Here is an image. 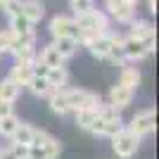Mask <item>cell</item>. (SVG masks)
<instances>
[{
    "label": "cell",
    "mask_w": 159,
    "mask_h": 159,
    "mask_svg": "<svg viewBox=\"0 0 159 159\" xmlns=\"http://www.w3.org/2000/svg\"><path fill=\"white\" fill-rule=\"evenodd\" d=\"M64 95H66L69 112L95 109V107L102 105V98H100L98 93H90V90H83V88H71V90H64Z\"/></svg>",
    "instance_id": "1"
},
{
    "label": "cell",
    "mask_w": 159,
    "mask_h": 159,
    "mask_svg": "<svg viewBox=\"0 0 159 159\" xmlns=\"http://www.w3.org/2000/svg\"><path fill=\"white\" fill-rule=\"evenodd\" d=\"M138 147H140V138L135 133H131L128 128H124L121 133H116L112 138V150L119 159H131L138 152Z\"/></svg>",
    "instance_id": "2"
},
{
    "label": "cell",
    "mask_w": 159,
    "mask_h": 159,
    "mask_svg": "<svg viewBox=\"0 0 159 159\" xmlns=\"http://www.w3.org/2000/svg\"><path fill=\"white\" fill-rule=\"evenodd\" d=\"M79 31H95V33H109V21H107V14L100 12V10H90L86 14H76L74 17Z\"/></svg>",
    "instance_id": "3"
},
{
    "label": "cell",
    "mask_w": 159,
    "mask_h": 159,
    "mask_svg": "<svg viewBox=\"0 0 159 159\" xmlns=\"http://www.w3.org/2000/svg\"><path fill=\"white\" fill-rule=\"evenodd\" d=\"M124 52H126V62L145 60L150 52H154V36H150V38H145V40L126 36V38H124Z\"/></svg>",
    "instance_id": "4"
},
{
    "label": "cell",
    "mask_w": 159,
    "mask_h": 159,
    "mask_svg": "<svg viewBox=\"0 0 159 159\" xmlns=\"http://www.w3.org/2000/svg\"><path fill=\"white\" fill-rule=\"evenodd\" d=\"M154 126H157V112L154 109H143V112H138L131 119V124L126 128L143 140V138H147V135L154 133Z\"/></svg>",
    "instance_id": "5"
},
{
    "label": "cell",
    "mask_w": 159,
    "mask_h": 159,
    "mask_svg": "<svg viewBox=\"0 0 159 159\" xmlns=\"http://www.w3.org/2000/svg\"><path fill=\"white\" fill-rule=\"evenodd\" d=\"M50 33H52V38H79V26H76L74 17L57 14L50 21Z\"/></svg>",
    "instance_id": "6"
},
{
    "label": "cell",
    "mask_w": 159,
    "mask_h": 159,
    "mask_svg": "<svg viewBox=\"0 0 159 159\" xmlns=\"http://www.w3.org/2000/svg\"><path fill=\"white\" fill-rule=\"evenodd\" d=\"M60 152H62V143L52 135L43 145H29V159H57Z\"/></svg>",
    "instance_id": "7"
},
{
    "label": "cell",
    "mask_w": 159,
    "mask_h": 159,
    "mask_svg": "<svg viewBox=\"0 0 159 159\" xmlns=\"http://www.w3.org/2000/svg\"><path fill=\"white\" fill-rule=\"evenodd\" d=\"M133 98H135V90H131V88H126V86H121V83L112 86V90H109V105H112L116 112L126 109V107L133 102Z\"/></svg>",
    "instance_id": "8"
},
{
    "label": "cell",
    "mask_w": 159,
    "mask_h": 159,
    "mask_svg": "<svg viewBox=\"0 0 159 159\" xmlns=\"http://www.w3.org/2000/svg\"><path fill=\"white\" fill-rule=\"evenodd\" d=\"M33 62L36 60H17L14 66H12V71H10V79L17 81V83L24 88L33 76Z\"/></svg>",
    "instance_id": "9"
},
{
    "label": "cell",
    "mask_w": 159,
    "mask_h": 159,
    "mask_svg": "<svg viewBox=\"0 0 159 159\" xmlns=\"http://www.w3.org/2000/svg\"><path fill=\"white\" fill-rule=\"evenodd\" d=\"M112 40H114V33H100L98 38H93L86 48L90 50L93 57H98V60H107V52H109V48H112Z\"/></svg>",
    "instance_id": "10"
},
{
    "label": "cell",
    "mask_w": 159,
    "mask_h": 159,
    "mask_svg": "<svg viewBox=\"0 0 159 159\" xmlns=\"http://www.w3.org/2000/svg\"><path fill=\"white\" fill-rule=\"evenodd\" d=\"M21 14L26 17L31 24H38L45 17V7L40 0H21Z\"/></svg>",
    "instance_id": "11"
},
{
    "label": "cell",
    "mask_w": 159,
    "mask_h": 159,
    "mask_svg": "<svg viewBox=\"0 0 159 159\" xmlns=\"http://www.w3.org/2000/svg\"><path fill=\"white\" fill-rule=\"evenodd\" d=\"M19 93H21V86L17 83V81H12L10 76L0 81V102L14 105V102H17V98H19Z\"/></svg>",
    "instance_id": "12"
},
{
    "label": "cell",
    "mask_w": 159,
    "mask_h": 159,
    "mask_svg": "<svg viewBox=\"0 0 159 159\" xmlns=\"http://www.w3.org/2000/svg\"><path fill=\"white\" fill-rule=\"evenodd\" d=\"M45 81L50 83L52 90H64L66 81H69V71H66L64 66H52V69H48Z\"/></svg>",
    "instance_id": "13"
},
{
    "label": "cell",
    "mask_w": 159,
    "mask_h": 159,
    "mask_svg": "<svg viewBox=\"0 0 159 159\" xmlns=\"http://www.w3.org/2000/svg\"><path fill=\"white\" fill-rule=\"evenodd\" d=\"M52 48L60 52L62 60H69V57H74L76 55V50H79V40L76 38H55L52 40Z\"/></svg>",
    "instance_id": "14"
},
{
    "label": "cell",
    "mask_w": 159,
    "mask_h": 159,
    "mask_svg": "<svg viewBox=\"0 0 159 159\" xmlns=\"http://www.w3.org/2000/svg\"><path fill=\"white\" fill-rule=\"evenodd\" d=\"M140 81H143V74H140L138 66H126V64H124V69H121V79H119L121 86L131 88V90H138Z\"/></svg>",
    "instance_id": "15"
},
{
    "label": "cell",
    "mask_w": 159,
    "mask_h": 159,
    "mask_svg": "<svg viewBox=\"0 0 159 159\" xmlns=\"http://www.w3.org/2000/svg\"><path fill=\"white\" fill-rule=\"evenodd\" d=\"M36 62H40V64H45V66H64V60L60 57V52L52 48V43L50 45H45L43 50H40V55H36Z\"/></svg>",
    "instance_id": "16"
},
{
    "label": "cell",
    "mask_w": 159,
    "mask_h": 159,
    "mask_svg": "<svg viewBox=\"0 0 159 159\" xmlns=\"http://www.w3.org/2000/svg\"><path fill=\"white\" fill-rule=\"evenodd\" d=\"M48 105H50V109H52L57 116H66V114H69V105H66L64 90H52V93L48 95Z\"/></svg>",
    "instance_id": "17"
},
{
    "label": "cell",
    "mask_w": 159,
    "mask_h": 159,
    "mask_svg": "<svg viewBox=\"0 0 159 159\" xmlns=\"http://www.w3.org/2000/svg\"><path fill=\"white\" fill-rule=\"evenodd\" d=\"M128 26H131V38L145 40V38H150V36H154V26L145 19H133Z\"/></svg>",
    "instance_id": "18"
},
{
    "label": "cell",
    "mask_w": 159,
    "mask_h": 159,
    "mask_svg": "<svg viewBox=\"0 0 159 159\" xmlns=\"http://www.w3.org/2000/svg\"><path fill=\"white\" fill-rule=\"evenodd\" d=\"M124 128H126V124L121 119V114H116L112 119H102V135H100V138H114V135L121 133Z\"/></svg>",
    "instance_id": "19"
},
{
    "label": "cell",
    "mask_w": 159,
    "mask_h": 159,
    "mask_svg": "<svg viewBox=\"0 0 159 159\" xmlns=\"http://www.w3.org/2000/svg\"><path fill=\"white\" fill-rule=\"evenodd\" d=\"M31 140H33V126H31V124H21V121H19V126L14 128V133L10 135V143L31 145Z\"/></svg>",
    "instance_id": "20"
},
{
    "label": "cell",
    "mask_w": 159,
    "mask_h": 159,
    "mask_svg": "<svg viewBox=\"0 0 159 159\" xmlns=\"http://www.w3.org/2000/svg\"><path fill=\"white\" fill-rule=\"evenodd\" d=\"M26 88L36 95V98H48V95L52 93V88H50V83L45 81V76H31V81L26 83Z\"/></svg>",
    "instance_id": "21"
},
{
    "label": "cell",
    "mask_w": 159,
    "mask_h": 159,
    "mask_svg": "<svg viewBox=\"0 0 159 159\" xmlns=\"http://www.w3.org/2000/svg\"><path fill=\"white\" fill-rule=\"evenodd\" d=\"M107 60L116 62L119 66L126 64V52H124V38H121V36H114L112 48H109V52H107Z\"/></svg>",
    "instance_id": "22"
},
{
    "label": "cell",
    "mask_w": 159,
    "mask_h": 159,
    "mask_svg": "<svg viewBox=\"0 0 159 159\" xmlns=\"http://www.w3.org/2000/svg\"><path fill=\"white\" fill-rule=\"evenodd\" d=\"M74 119H76V126L83 128V131H90V126L98 119V107L95 109H83V112H74Z\"/></svg>",
    "instance_id": "23"
},
{
    "label": "cell",
    "mask_w": 159,
    "mask_h": 159,
    "mask_svg": "<svg viewBox=\"0 0 159 159\" xmlns=\"http://www.w3.org/2000/svg\"><path fill=\"white\" fill-rule=\"evenodd\" d=\"M17 43H19V36H17V33H12L10 29L2 31L0 33V55H12Z\"/></svg>",
    "instance_id": "24"
},
{
    "label": "cell",
    "mask_w": 159,
    "mask_h": 159,
    "mask_svg": "<svg viewBox=\"0 0 159 159\" xmlns=\"http://www.w3.org/2000/svg\"><path fill=\"white\" fill-rule=\"evenodd\" d=\"M10 31L17 33V36H21V33L33 31V24L24 17V14H17V17H12V19H10Z\"/></svg>",
    "instance_id": "25"
},
{
    "label": "cell",
    "mask_w": 159,
    "mask_h": 159,
    "mask_svg": "<svg viewBox=\"0 0 159 159\" xmlns=\"http://www.w3.org/2000/svg\"><path fill=\"white\" fill-rule=\"evenodd\" d=\"M17 126H19V119H17L14 114H10V116H2V119H0V135H2V138H10Z\"/></svg>",
    "instance_id": "26"
},
{
    "label": "cell",
    "mask_w": 159,
    "mask_h": 159,
    "mask_svg": "<svg viewBox=\"0 0 159 159\" xmlns=\"http://www.w3.org/2000/svg\"><path fill=\"white\" fill-rule=\"evenodd\" d=\"M69 7L74 10V14H86L95 10V2L93 0H69Z\"/></svg>",
    "instance_id": "27"
},
{
    "label": "cell",
    "mask_w": 159,
    "mask_h": 159,
    "mask_svg": "<svg viewBox=\"0 0 159 159\" xmlns=\"http://www.w3.org/2000/svg\"><path fill=\"white\" fill-rule=\"evenodd\" d=\"M7 152L12 154L14 159H29V145H19V143H10L5 147Z\"/></svg>",
    "instance_id": "28"
},
{
    "label": "cell",
    "mask_w": 159,
    "mask_h": 159,
    "mask_svg": "<svg viewBox=\"0 0 159 159\" xmlns=\"http://www.w3.org/2000/svg\"><path fill=\"white\" fill-rule=\"evenodd\" d=\"M2 12L12 19L17 14H21V0H5V5H2Z\"/></svg>",
    "instance_id": "29"
},
{
    "label": "cell",
    "mask_w": 159,
    "mask_h": 159,
    "mask_svg": "<svg viewBox=\"0 0 159 159\" xmlns=\"http://www.w3.org/2000/svg\"><path fill=\"white\" fill-rule=\"evenodd\" d=\"M48 138H50V133H48V131H43V128H33V140H31V145H43Z\"/></svg>",
    "instance_id": "30"
},
{
    "label": "cell",
    "mask_w": 159,
    "mask_h": 159,
    "mask_svg": "<svg viewBox=\"0 0 159 159\" xmlns=\"http://www.w3.org/2000/svg\"><path fill=\"white\" fill-rule=\"evenodd\" d=\"M105 5H107V10H109V14H114L124 2H121V0H105Z\"/></svg>",
    "instance_id": "31"
},
{
    "label": "cell",
    "mask_w": 159,
    "mask_h": 159,
    "mask_svg": "<svg viewBox=\"0 0 159 159\" xmlns=\"http://www.w3.org/2000/svg\"><path fill=\"white\" fill-rule=\"evenodd\" d=\"M10 114H14L12 105H7V102H0V119H2V116H10Z\"/></svg>",
    "instance_id": "32"
},
{
    "label": "cell",
    "mask_w": 159,
    "mask_h": 159,
    "mask_svg": "<svg viewBox=\"0 0 159 159\" xmlns=\"http://www.w3.org/2000/svg\"><path fill=\"white\" fill-rule=\"evenodd\" d=\"M0 159H14V157L7 152V150H0Z\"/></svg>",
    "instance_id": "33"
},
{
    "label": "cell",
    "mask_w": 159,
    "mask_h": 159,
    "mask_svg": "<svg viewBox=\"0 0 159 159\" xmlns=\"http://www.w3.org/2000/svg\"><path fill=\"white\" fill-rule=\"evenodd\" d=\"M121 2H124V5H131V7H135V2H138V0H121Z\"/></svg>",
    "instance_id": "34"
},
{
    "label": "cell",
    "mask_w": 159,
    "mask_h": 159,
    "mask_svg": "<svg viewBox=\"0 0 159 159\" xmlns=\"http://www.w3.org/2000/svg\"><path fill=\"white\" fill-rule=\"evenodd\" d=\"M2 5H5V0H0V7H2Z\"/></svg>",
    "instance_id": "35"
}]
</instances>
